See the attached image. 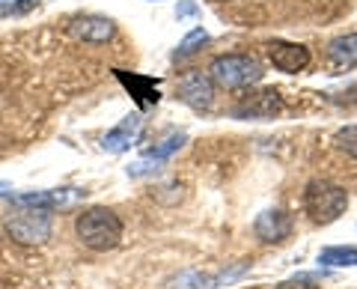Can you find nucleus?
Masks as SVG:
<instances>
[{
    "label": "nucleus",
    "instance_id": "obj_14",
    "mask_svg": "<svg viewBox=\"0 0 357 289\" xmlns=\"http://www.w3.org/2000/svg\"><path fill=\"white\" fill-rule=\"evenodd\" d=\"M206 42H208V33H206L203 27H194L182 42H178V48L173 51V57H176V60H178V57H191V54H197L199 48L206 45Z\"/></svg>",
    "mask_w": 357,
    "mask_h": 289
},
{
    "label": "nucleus",
    "instance_id": "obj_5",
    "mask_svg": "<svg viewBox=\"0 0 357 289\" xmlns=\"http://www.w3.org/2000/svg\"><path fill=\"white\" fill-rule=\"evenodd\" d=\"M69 36L89 45H102V42L116 36V24L105 15H77L69 21Z\"/></svg>",
    "mask_w": 357,
    "mask_h": 289
},
{
    "label": "nucleus",
    "instance_id": "obj_20",
    "mask_svg": "<svg viewBox=\"0 0 357 289\" xmlns=\"http://www.w3.org/2000/svg\"><path fill=\"white\" fill-rule=\"evenodd\" d=\"M9 191H13V185H6V182H0V197H6Z\"/></svg>",
    "mask_w": 357,
    "mask_h": 289
},
{
    "label": "nucleus",
    "instance_id": "obj_6",
    "mask_svg": "<svg viewBox=\"0 0 357 289\" xmlns=\"http://www.w3.org/2000/svg\"><path fill=\"white\" fill-rule=\"evenodd\" d=\"M178 98L185 105H191L194 110H208L215 102V81L206 77L203 72H188L178 81Z\"/></svg>",
    "mask_w": 357,
    "mask_h": 289
},
{
    "label": "nucleus",
    "instance_id": "obj_13",
    "mask_svg": "<svg viewBox=\"0 0 357 289\" xmlns=\"http://www.w3.org/2000/svg\"><path fill=\"white\" fill-rule=\"evenodd\" d=\"M75 194L72 191H36V194H15L13 203L15 206H39V209H57V206H66L72 203Z\"/></svg>",
    "mask_w": 357,
    "mask_h": 289
},
{
    "label": "nucleus",
    "instance_id": "obj_21",
    "mask_svg": "<svg viewBox=\"0 0 357 289\" xmlns=\"http://www.w3.org/2000/svg\"><path fill=\"white\" fill-rule=\"evenodd\" d=\"M0 3H3V0H0Z\"/></svg>",
    "mask_w": 357,
    "mask_h": 289
},
{
    "label": "nucleus",
    "instance_id": "obj_8",
    "mask_svg": "<svg viewBox=\"0 0 357 289\" xmlns=\"http://www.w3.org/2000/svg\"><path fill=\"white\" fill-rule=\"evenodd\" d=\"M140 135H143V117L140 114H128L114 131H107L102 147L107 152H126V149H131V143L140 140Z\"/></svg>",
    "mask_w": 357,
    "mask_h": 289
},
{
    "label": "nucleus",
    "instance_id": "obj_16",
    "mask_svg": "<svg viewBox=\"0 0 357 289\" xmlns=\"http://www.w3.org/2000/svg\"><path fill=\"white\" fill-rule=\"evenodd\" d=\"M39 6V0H3L0 3V18H18V15H27Z\"/></svg>",
    "mask_w": 357,
    "mask_h": 289
},
{
    "label": "nucleus",
    "instance_id": "obj_15",
    "mask_svg": "<svg viewBox=\"0 0 357 289\" xmlns=\"http://www.w3.org/2000/svg\"><path fill=\"white\" fill-rule=\"evenodd\" d=\"M321 265H357V248H325L319 253Z\"/></svg>",
    "mask_w": 357,
    "mask_h": 289
},
{
    "label": "nucleus",
    "instance_id": "obj_4",
    "mask_svg": "<svg viewBox=\"0 0 357 289\" xmlns=\"http://www.w3.org/2000/svg\"><path fill=\"white\" fill-rule=\"evenodd\" d=\"M6 230L21 244H45L51 239V209L18 206V212L6 218Z\"/></svg>",
    "mask_w": 357,
    "mask_h": 289
},
{
    "label": "nucleus",
    "instance_id": "obj_2",
    "mask_svg": "<svg viewBox=\"0 0 357 289\" xmlns=\"http://www.w3.org/2000/svg\"><path fill=\"white\" fill-rule=\"evenodd\" d=\"M349 206V194L345 188L325 182V179H312L304 191V209L312 224H333Z\"/></svg>",
    "mask_w": 357,
    "mask_h": 289
},
{
    "label": "nucleus",
    "instance_id": "obj_7",
    "mask_svg": "<svg viewBox=\"0 0 357 289\" xmlns=\"http://www.w3.org/2000/svg\"><path fill=\"white\" fill-rule=\"evenodd\" d=\"M268 57L280 72H301L310 66V48L298 45V42H283L274 39L268 42Z\"/></svg>",
    "mask_w": 357,
    "mask_h": 289
},
{
    "label": "nucleus",
    "instance_id": "obj_18",
    "mask_svg": "<svg viewBox=\"0 0 357 289\" xmlns=\"http://www.w3.org/2000/svg\"><path fill=\"white\" fill-rule=\"evenodd\" d=\"M176 15H178V18L197 15V3H194V0H178V6H176Z\"/></svg>",
    "mask_w": 357,
    "mask_h": 289
},
{
    "label": "nucleus",
    "instance_id": "obj_1",
    "mask_svg": "<svg viewBox=\"0 0 357 289\" xmlns=\"http://www.w3.org/2000/svg\"><path fill=\"white\" fill-rule=\"evenodd\" d=\"M75 232H77V239H81L84 248L96 251V253H105V251H114L119 244L122 221L110 212V209L93 206V209H86L84 215H77Z\"/></svg>",
    "mask_w": 357,
    "mask_h": 289
},
{
    "label": "nucleus",
    "instance_id": "obj_9",
    "mask_svg": "<svg viewBox=\"0 0 357 289\" xmlns=\"http://www.w3.org/2000/svg\"><path fill=\"white\" fill-rule=\"evenodd\" d=\"M283 108L280 93L277 90H259V93H248L236 108V117H274Z\"/></svg>",
    "mask_w": 357,
    "mask_h": 289
},
{
    "label": "nucleus",
    "instance_id": "obj_12",
    "mask_svg": "<svg viewBox=\"0 0 357 289\" xmlns=\"http://www.w3.org/2000/svg\"><path fill=\"white\" fill-rule=\"evenodd\" d=\"M185 140H188L185 135H170V138H167V140L161 143V147L149 149V152H146V158H143V161L131 164V168H128V176H143V173H152V170H158V164H161L164 158H170L173 152H178V149H182V147H185Z\"/></svg>",
    "mask_w": 357,
    "mask_h": 289
},
{
    "label": "nucleus",
    "instance_id": "obj_19",
    "mask_svg": "<svg viewBox=\"0 0 357 289\" xmlns=\"http://www.w3.org/2000/svg\"><path fill=\"white\" fill-rule=\"evenodd\" d=\"M277 289H321V286H316L312 281H286V283H280Z\"/></svg>",
    "mask_w": 357,
    "mask_h": 289
},
{
    "label": "nucleus",
    "instance_id": "obj_11",
    "mask_svg": "<svg viewBox=\"0 0 357 289\" xmlns=\"http://www.w3.org/2000/svg\"><path fill=\"white\" fill-rule=\"evenodd\" d=\"M328 63L333 72H349L357 66V33L337 36L328 45Z\"/></svg>",
    "mask_w": 357,
    "mask_h": 289
},
{
    "label": "nucleus",
    "instance_id": "obj_10",
    "mask_svg": "<svg viewBox=\"0 0 357 289\" xmlns=\"http://www.w3.org/2000/svg\"><path fill=\"white\" fill-rule=\"evenodd\" d=\"M253 230L262 242H283V239H289V232H292V218L280 212V209H268V212L256 218Z\"/></svg>",
    "mask_w": 357,
    "mask_h": 289
},
{
    "label": "nucleus",
    "instance_id": "obj_3",
    "mask_svg": "<svg viewBox=\"0 0 357 289\" xmlns=\"http://www.w3.org/2000/svg\"><path fill=\"white\" fill-rule=\"evenodd\" d=\"M211 81L223 90H244L262 81V66L250 54H223L211 63Z\"/></svg>",
    "mask_w": 357,
    "mask_h": 289
},
{
    "label": "nucleus",
    "instance_id": "obj_17",
    "mask_svg": "<svg viewBox=\"0 0 357 289\" xmlns=\"http://www.w3.org/2000/svg\"><path fill=\"white\" fill-rule=\"evenodd\" d=\"M333 143L345 152V155H351V158H357V126H345L337 131V138H333Z\"/></svg>",
    "mask_w": 357,
    "mask_h": 289
}]
</instances>
